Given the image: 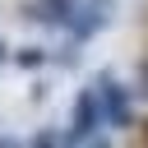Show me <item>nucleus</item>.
I'll use <instances>...</instances> for the list:
<instances>
[{
    "label": "nucleus",
    "instance_id": "9",
    "mask_svg": "<svg viewBox=\"0 0 148 148\" xmlns=\"http://www.w3.org/2000/svg\"><path fill=\"white\" fill-rule=\"evenodd\" d=\"M0 60H5V46H0Z\"/></svg>",
    "mask_w": 148,
    "mask_h": 148
},
{
    "label": "nucleus",
    "instance_id": "4",
    "mask_svg": "<svg viewBox=\"0 0 148 148\" xmlns=\"http://www.w3.org/2000/svg\"><path fill=\"white\" fill-rule=\"evenodd\" d=\"M79 14V0H37L32 5V18H42V23H69Z\"/></svg>",
    "mask_w": 148,
    "mask_h": 148
},
{
    "label": "nucleus",
    "instance_id": "7",
    "mask_svg": "<svg viewBox=\"0 0 148 148\" xmlns=\"http://www.w3.org/2000/svg\"><path fill=\"white\" fill-rule=\"evenodd\" d=\"M0 148H18V143H14V139H0Z\"/></svg>",
    "mask_w": 148,
    "mask_h": 148
},
{
    "label": "nucleus",
    "instance_id": "8",
    "mask_svg": "<svg viewBox=\"0 0 148 148\" xmlns=\"http://www.w3.org/2000/svg\"><path fill=\"white\" fill-rule=\"evenodd\" d=\"M92 148H106V143H92Z\"/></svg>",
    "mask_w": 148,
    "mask_h": 148
},
{
    "label": "nucleus",
    "instance_id": "2",
    "mask_svg": "<svg viewBox=\"0 0 148 148\" xmlns=\"http://www.w3.org/2000/svg\"><path fill=\"white\" fill-rule=\"evenodd\" d=\"M97 120H102V97H97V92H79V102H74V125H69V139H88V134L97 130Z\"/></svg>",
    "mask_w": 148,
    "mask_h": 148
},
{
    "label": "nucleus",
    "instance_id": "5",
    "mask_svg": "<svg viewBox=\"0 0 148 148\" xmlns=\"http://www.w3.org/2000/svg\"><path fill=\"white\" fill-rule=\"evenodd\" d=\"M18 65H28V69H32V65H42V51H37V46H28V51H18Z\"/></svg>",
    "mask_w": 148,
    "mask_h": 148
},
{
    "label": "nucleus",
    "instance_id": "6",
    "mask_svg": "<svg viewBox=\"0 0 148 148\" xmlns=\"http://www.w3.org/2000/svg\"><path fill=\"white\" fill-rule=\"evenodd\" d=\"M32 148H60V139H56V134H37V139H32Z\"/></svg>",
    "mask_w": 148,
    "mask_h": 148
},
{
    "label": "nucleus",
    "instance_id": "1",
    "mask_svg": "<svg viewBox=\"0 0 148 148\" xmlns=\"http://www.w3.org/2000/svg\"><path fill=\"white\" fill-rule=\"evenodd\" d=\"M97 88H102V92H97V97H102V116H106L111 125H130V92H125L116 79H102Z\"/></svg>",
    "mask_w": 148,
    "mask_h": 148
},
{
    "label": "nucleus",
    "instance_id": "3",
    "mask_svg": "<svg viewBox=\"0 0 148 148\" xmlns=\"http://www.w3.org/2000/svg\"><path fill=\"white\" fill-rule=\"evenodd\" d=\"M102 23H106V0H92L88 9H79V14L69 18V32H74V42H83V37H92Z\"/></svg>",
    "mask_w": 148,
    "mask_h": 148
}]
</instances>
